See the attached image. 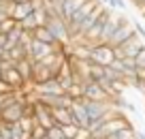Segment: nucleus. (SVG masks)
Segmentation results:
<instances>
[{"label":"nucleus","mask_w":145,"mask_h":139,"mask_svg":"<svg viewBox=\"0 0 145 139\" xmlns=\"http://www.w3.org/2000/svg\"><path fill=\"white\" fill-rule=\"evenodd\" d=\"M0 79H2V71H0Z\"/></svg>","instance_id":"nucleus-39"},{"label":"nucleus","mask_w":145,"mask_h":139,"mask_svg":"<svg viewBox=\"0 0 145 139\" xmlns=\"http://www.w3.org/2000/svg\"><path fill=\"white\" fill-rule=\"evenodd\" d=\"M15 26H17V22H15V19H11V17H7L5 22H0V34H9Z\"/></svg>","instance_id":"nucleus-23"},{"label":"nucleus","mask_w":145,"mask_h":139,"mask_svg":"<svg viewBox=\"0 0 145 139\" xmlns=\"http://www.w3.org/2000/svg\"><path fill=\"white\" fill-rule=\"evenodd\" d=\"M109 67L113 69V71H118V73H120V75H122V73H124V64H122V60H118V58H115V60H113V62L109 64Z\"/></svg>","instance_id":"nucleus-32"},{"label":"nucleus","mask_w":145,"mask_h":139,"mask_svg":"<svg viewBox=\"0 0 145 139\" xmlns=\"http://www.w3.org/2000/svg\"><path fill=\"white\" fill-rule=\"evenodd\" d=\"M7 47V34H0V49Z\"/></svg>","instance_id":"nucleus-34"},{"label":"nucleus","mask_w":145,"mask_h":139,"mask_svg":"<svg viewBox=\"0 0 145 139\" xmlns=\"http://www.w3.org/2000/svg\"><path fill=\"white\" fill-rule=\"evenodd\" d=\"M135 62H137V71H145V47L139 51V54H137Z\"/></svg>","instance_id":"nucleus-29"},{"label":"nucleus","mask_w":145,"mask_h":139,"mask_svg":"<svg viewBox=\"0 0 145 139\" xmlns=\"http://www.w3.org/2000/svg\"><path fill=\"white\" fill-rule=\"evenodd\" d=\"M2 54H5V49H0V60H2Z\"/></svg>","instance_id":"nucleus-37"},{"label":"nucleus","mask_w":145,"mask_h":139,"mask_svg":"<svg viewBox=\"0 0 145 139\" xmlns=\"http://www.w3.org/2000/svg\"><path fill=\"white\" fill-rule=\"evenodd\" d=\"M60 128H62L64 139H75V135L79 133V126H75V124H66V126H60Z\"/></svg>","instance_id":"nucleus-22"},{"label":"nucleus","mask_w":145,"mask_h":139,"mask_svg":"<svg viewBox=\"0 0 145 139\" xmlns=\"http://www.w3.org/2000/svg\"><path fill=\"white\" fill-rule=\"evenodd\" d=\"M51 116H54V124H60V126L72 124L71 109H51Z\"/></svg>","instance_id":"nucleus-16"},{"label":"nucleus","mask_w":145,"mask_h":139,"mask_svg":"<svg viewBox=\"0 0 145 139\" xmlns=\"http://www.w3.org/2000/svg\"><path fill=\"white\" fill-rule=\"evenodd\" d=\"M135 139H145V133H141V130H137V133H135Z\"/></svg>","instance_id":"nucleus-35"},{"label":"nucleus","mask_w":145,"mask_h":139,"mask_svg":"<svg viewBox=\"0 0 145 139\" xmlns=\"http://www.w3.org/2000/svg\"><path fill=\"white\" fill-rule=\"evenodd\" d=\"M13 90H11V86L7 84V81H2L0 79V96H5V94H11Z\"/></svg>","instance_id":"nucleus-33"},{"label":"nucleus","mask_w":145,"mask_h":139,"mask_svg":"<svg viewBox=\"0 0 145 139\" xmlns=\"http://www.w3.org/2000/svg\"><path fill=\"white\" fill-rule=\"evenodd\" d=\"M83 99L98 101V103H111V105H113V101L105 94V90L100 88L96 81H86V84H83ZM113 107H115V105H113Z\"/></svg>","instance_id":"nucleus-7"},{"label":"nucleus","mask_w":145,"mask_h":139,"mask_svg":"<svg viewBox=\"0 0 145 139\" xmlns=\"http://www.w3.org/2000/svg\"><path fill=\"white\" fill-rule=\"evenodd\" d=\"M88 139H96V137H92V135H90V137H88Z\"/></svg>","instance_id":"nucleus-38"},{"label":"nucleus","mask_w":145,"mask_h":139,"mask_svg":"<svg viewBox=\"0 0 145 139\" xmlns=\"http://www.w3.org/2000/svg\"><path fill=\"white\" fill-rule=\"evenodd\" d=\"M24 109H26V103H15L11 107L2 109L0 111V122H5V124H17L24 118Z\"/></svg>","instance_id":"nucleus-9"},{"label":"nucleus","mask_w":145,"mask_h":139,"mask_svg":"<svg viewBox=\"0 0 145 139\" xmlns=\"http://www.w3.org/2000/svg\"><path fill=\"white\" fill-rule=\"evenodd\" d=\"M32 13V7L30 2H26V5H15L13 2V11H11V19H15V22H22L24 17H28V15Z\"/></svg>","instance_id":"nucleus-17"},{"label":"nucleus","mask_w":145,"mask_h":139,"mask_svg":"<svg viewBox=\"0 0 145 139\" xmlns=\"http://www.w3.org/2000/svg\"><path fill=\"white\" fill-rule=\"evenodd\" d=\"M107 7H109L111 11H115V13H120V11L126 9V2H124V0H109Z\"/></svg>","instance_id":"nucleus-27"},{"label":"nucleus","mask_w":145,"mask_h":139,"mask_svg":"<svg viewBox=\"0 0 145 139\" xmlns=\"http://www.w3.org/2000/svg\"><path fill=\"white\" fill-rule=\"evenodd\" d=\"M115 107L118 109H128V111H137V105L130 103V101H126L124 96H118V99H115Z\"/></svg>","instance_id":"nucleus-21"},{"label":"nucleus","mask_w":145,"mask_h":139,"mask_svg":"<svg viewBox=\"0 0 145 139\" xmlns=\"http://www.w3.org/2000/svg\"><path fill=\"white\" fill-rule=\"evenodd\" d=\"M47 137H49V139H64V137H62V128H60V124H54L51 128H47Z\"/></svg>","instance_id":"nucleus-28"},{"label":"nucleus","mask_w":145,"mask_h":139,"mask_svg":"<svg viewBox=\"0 0 145 139\" xmlns=\"http://www.w3.org/2000/svg\"><path fill=\"white\" fill-rule=\"evenodd\" d=\"M43 137H47V128H43L41 124H34L30 130V139H43Z\"/></svg>","instance_id":"nucleus-24"},{"label":"nucleus","mask_w":145,"mask_h":139,"mask_svg":"<svg viewBox=\"0 0 145 139\" xmlns=\"http://www.w3.org/2000/svg\"><path fill=\"white\" fill-rule=\"evenodd\" d=\"M122 64H124V69L126 71H137V62H135V58H124L122 60ZM139 73V71H137Z\"/></svg>","instance_id":"nucleus-30"},{"label":"nucleus","mask_w":145,"mask_h":139,"mask_svg":"<svg viewBox=\"0 0 145 139\" xmlns=\"http://www.w3.org/2000/svg\"><path fill=\"white\" fill-rule=\"evenodd\" d=\"M56 49H58V47H51V45L39 43V41H32V45H30V54H28V58H30L32 62H39V60H43L45 56L54 54Z\"/></svg>","instance_id":"nucleus-11"},{"label":"nucleus","mask_w":145,"mask_h":139,"mask_svg":"<svg viewBox=\"0 0 145 139\" xmlns=\"http://www.w3.org/2000/svg\"><path fill=\"white\" fill-rule=\"evenodd\" d=\"M90 60L94 64H100V67H109L115 60V56H113V49L109 45H96V47L90 49Z\"/></svg>","instance_id":"nucleus-6"},{"label":"nucleus","mask_w":145,"mask_h":139,"mask_svg":"<svg viewBox=\"0 0 145 139\" xmlns=\"http://www.w3.org/2000/svg\"><path fill=\"white\" fill-rule=\"evenodd\" d=\"M130 122L126 120V116L124 113H120V109H113L111 111V116L105 120V124L100 126L98 130H96L92 137H96V139H107V137H111V135H115L118 130H122V128H130Z\"/></svg>","instance_id":"nucleus-1"},{"label":"nucleus","mask_w":145,"mask_h":139,"mask_svg":"<svg viewBox=\"0 0 145 139\" xmlns=\"http://www.w3.org/2000/svg\"><path fill=\"white\" fill-rule=\"evenodd\" d=\"M68 109L72 113V124L75 126H79V128H88L90 126V118H88V111H86L81 101H72Z\"/></svg>","instance_id":"nucleus-10"},{"label":"nucleus","mask_w":145,"mask_h":139,"mask_svg":"<svg viewBox=\"0 0 145 139\" xmlns=\"http://www.w3.org/2000/svg\"><path fill=\"white\" fill-rule=\"evenodd\" d=\"M19 26H22V30H24V32H30V34H32V32H34L36 28H39V24H36L34 13H30L28 17H24L22 22H19Z\"/></svg>","instance_id":"nucleus-19"},{"label":"nucleus","mask_w":145,"mask_h":139,"mask_svg":"<svg viewBox=\"0 0 145 139\" xmlns=\"http://www.w3.org/2000/svg\"><path fill=\"white\" fill-rule=\"evenodd\" d=\"M135 34V28H132V22L126 17V15H120V26L115 28V32L111 34V39L107 41V45L113 49V47H120L122 43H126L130 36Z\"/></svg>","instance_id":"nucleus-2"},{"label":"nucleus","mask_w":145,"mask_h":139,"mask_svg":"<svg viewBox=\"0 0 145 139\" xmlns=\"http://www.w3.org/2000/svg\"><path fill=\"white\" fill-rule=\"evenodd\" d=\"M128 88V84H126V81H124V79H118V81H111V90H113V92H115V94H122V92H124V90H126Z\"/></svg>","instance_id":"nucleus-26"},{"label":"nucleus","mask_w":145,"mask_h":139,"mask_svg":"<svg viewBox=\"0 0 145 139\" xmlns=\"http://www.w3.org/2000/svg\"><path fill=\"white\" fill-rule=\"evenodd\" d=\"M86 2H88V0H62V19L68 22L72 15L86 5Z\"/></svg>","instance_id":"nucleus-13"},{"label":"nucleus","mask_w":145,"mask_h":139,"mask_svg":"<svg viewBox=\"0 0 145 139\" xmlns=\"http://www.w3.org/2000/svg\"><path fill=\"white\" fill-rule=\"evenodd\" d=\"M43 139H49V137H43Z\"/></svg>","instance_id":"nucleus-40"},{"label":"nucleus","mask_w":145,"mask_h":139,"mask_svg":"<svg viewBox=\"0 0 145 139\" xmlns=\"http://www.w3.org/2000/svg\"><path fill=\"white\" fill-rule=\"evenodd\" d=\"M81 103H83V107H86V111H88L90 122L92 120H100V118H107L113 109H118L111 103H98V101H88V99H81Z\"/></svg>","instance_id":"nucleus-4"},{"label":"nucleus","mask_w":145,"mask_h":139,"mask_svg":"<svg viewBox=\"0 0 145 139\" xmlns=\"http://www.w3.org/2000/svg\"><path fill=\"white\" fill-rule=\"evenodd\" d=\"M132 28H135V34L141 36V39L145 41V26H141L139 22H132Z\"/></svg>","instance_id":"nucleus-31"},{"label":"nucleus","mask_w":145,"mask_h":139,"mask_svg":"<svg viewBox=\"0 0 145 139\" xmlns=\"http://www.w3.org/2000/svg\"><path fill=\"white\" fill-rule=\"evenodd\" d=\"M32 69H34V62H32V60H22V62L15 64V71L22 75V79L26 81L28 86L32 84Z\"/></svg>","instance_id":"nucleus-15"},{"label":"nucleus","mask_w":145,"mask_h":139,"mask_svg":"<svg viewBox=\"0 0 145 139\" xmlns=\"http://www.w3.org/2000/svg\"><path fill=\"white\" fill-rule=\"evenodd\" d=\"M45 28L54 34V39L58 41L60 45H64V43H68V30H66V22H64L62 17H56V15H51V17H47V22H45Z\"/></svg>","instance_id":"nucleus-5"},{"label":"nucleus","mask_w":145,"mask_h":139,"mask_svg":"<svg viewBox=\"0 0 145 139\" xmlns=\"http://www.w3.org/2000/svg\"><path fill=\"white\" fill-rule=\"evenodd\" d=\"M32 39L39 41V43H45V45H51V47H60V43L54 39V34H51L49 30H47L45 26H39L34 32H32Z\"/></svg>","instance_id":"nucleus-14"},{"label":"nucleus","mask_w":145,"mask_h":139,"mask_svg":"<svg viewBox=\"0 0 145 139\" xmlns=\"http://www.w3.org/2000/svg\"><path fill=\"white\" fill-rule=\"evenodd\" d=\"M9 56H11V60H13L15 64L22 62V60H30V58H28V49L24 47L22 43H17L15 47H11V49H9Z\"/></svg>","instance_id":"nucleus-18"},{"label":"nucleus","mask_w":145,"mask_h":139,"mask_svg":"<svg viewBox=\"0 0 145 139\" xmlns=\"http://www.w3.org/2000/svg\"><path fill=\"white\" fill-rule=\"evenodd\" d=\"M105 79L107 81H118V79H124V77L120 75L118 71H113L111 67H105Z\"/></svg>","instance_id":"nucleus-25"},{"label":"nucleus","mask_w":145,"mask_h":139,"mask_svg":"<svg viewBox=\"0 0 145 139\" xmlns=\"http://www.w3.org/2000/svg\"><path fill=\"white\" fill-rule=\"evenodd\" d=\"M15 5H26V2H30V0H13Z\"/></svg>","instance_id":"nucleus-36"},{"label":"nucleus","mask_w":145,"mask_h":139,"mask_svg":"<svg viewBox=\"0 0 145 139\" xmlns=\"http://www.w3.org/2000/svg\"><path fill=\"white\" fill-rule=\"evenodd\" d=\"M49 79H54V73H51L47 67H43V64L34 62V69H32V84H30V86L45 84V81H49Z\"/></svg>","instance_id":"nucleus-12"},{"label":"nucleus","mask_w":145,"mask_h":139,"mask_svg":"<svg viewBox=\"0 0 145 139\" xmlns=\"http://www.w3.org/2000/svg\"><path fill=\"white\" fill-rule=\"evenodd\" d=\"M135 133H137V130L130 126V128H122V130H118L115 135H111V137H107V139H135Z\"/></svg>","instance_id":"nucleus-20"},{"label":"nucleus","mask_w":145,"mask_h":139,"mask_svg":"<svg viewBox=\"0 0 145 139\" xmlns=\"http://www.w3.org/2000/svg\"><path fill=\"white\" fill-rule=\"evenodd\" d=\"M32 105H34V124H41L43 128H51L54 126V116H51V109L47 107V105L39 103V101H32Z\"/></svg>","instance_id":"nucleus-8"},{"label":"nucleus","mask_w":145,"mask_h":139,"mask_svg":"<svg viewBox=\"0 0 145 139\" xmlns=\"http://www.w3.org/2000/svg\"><path fill=\"white\" fill-rule=\"evenodd\" d=\"M145 47L143 39L137 34H132L130 39L126 41V43H122L120 47H113V56L118 60H124V58H137V54H139L141 49Z\"/></svg>","instance_id":"nucleus-3"}]
</instances>
